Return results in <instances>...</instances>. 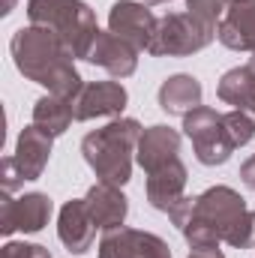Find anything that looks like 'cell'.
Segmentation results:
<instances>
[{
  "mask_svg": "<svg viewBox=\"0 0 255 258\" xmlns=\"http://www.w3.org/2000/svg\"><path fill=\"white\" fill-rule=\"evenodd\" d=\"M225 6H228V0H186V12H192L195 18H201L213 27H219Z\"/></svg>",
  "mask_w": 255,
  "mask_h": 258,
  "instance_id": "cell-23",
  "label": "cell"
},
{
  "mask_svg": "<svg viewBox=\"0 0 255 258\" xmlns=\"http://www.w3.org/2000/svg\"><path fill=\"white\" fill-rule=\"evenodd\" d=\"M9 54L15 60V69L27 81L45 87L60 99L72 102L84 87V78L75 69V54L48 27H39V24L18 27L9 39Z\"/></svg>",
  "mask_w": 255,
  "mask_h": 258,
  "instance_id": "cell-1",
  "label": "cell"
},
{
  "mask_svg": "<svg viewBox=\"0 0 255 258\" xmlns=\"http://www.w3.org/2000/svg\"><path fill=\"white\" fill-rule=\"evenodd\" d=\"M84 204L96 222V228L102 231H111V228H120L126 222L129 213V198L120 192V186L114 183H105V180H96L87 195H84Z\"/></svg>",
  "mask_w": 255,
  "mask_h": 258,
  "instance_id": "cell-17",
  "label": "cell"
},
{
  "mask_svg": "<svg viewBox=\"0 0 255 258\" xmlns=\"http://www.w3.org/2000/svg\"><path fill=\"white\" fill-rule=\"evenodd\" d=\"M54 213V204L45 192H24V195H0V234L9 237L15 231L36 234L48 225Z\"/></svg>",
  "mask_w": 255,
  "mask_h": 258,
  "instance_id": "cell-7",
  "label": "cell"
},
{
  "mask_svg": "<svg viewBox=\"0 0 255 258\" xmlns=\"http://www.w3.org/2000/svg\"><path fill=\"white\" fill-rule=\"evenodd\" d=\"M18 186H24V177H21L15 159H12V156H3V159H0V189L6 195H15Z\"/></svg>",
  "mask_w": 255,
  "mask_h": 258,
  "instance_id": "cell-25",
  "label": "cell"
},
{
  "mask_svg": "<svg viewBox=\"0 0 255 258\" xmlns=\"http://www.w3.org/2000/svg\"><path fill=\"white\" fill-rule=\"evenodd\" d=\"M87 60L99 69H105L111 78H129L138 69V48L129 45L126 39H120L111 30H99Z\"/></svg>",
  "mask_w": 255,
  "mask_h": 258,
  "instance_id": "cell-14",
  "label": "cell"
},
{
  "mask_svg": "<svg viewBox=\"0 0 255 258\" xmlns=\"http://www.w3.org/2000/svg\"><path fill=\"white\" fill-rule=\"evenodd\" d=\"M183 135L192 141L195 159L207 168L213 165H225L231 159V153L237 150L225 132V120L216 108L210 105H198L195 111H189L183 117Z\"/></svg>",
  "mask_w": 255,
  "mask_h": 258,
  "instance_id": "cell-6",
  "label": "cell"
},
{
  "mask_svg": "<svg viewBox=\"0 0 255 258\" xmlns=\"http://www.w3.org/2000/svg\"><path fill=\"white\" fill-rule=\"evenodd\" d=\"M225 243L234 246V249H252L255 246V210L240 213V219L228 228Z\"/></svg>",
  "mask_w": 255,
  "mask_h": 258,
  "instance_id": "cell-22",
  "label": "cell"
},
{
  "mask_svg": "<svg viewBox=\"0 0 255 258\" xmlns=\"http://www.w3.org/2000/svg\"><path fill=\"white\" fill-rule=\"evenodd\" d=\"M96 252L99 258H171V246L159 234L120 225L102 234Z\"/></svg>",
  "mask_w": 255,
  "mask_h": 258,
  "instance_id": "cell-9",
  "label": "cell"
},
{
  "mask_svg": "<svg viewBox=\"0 0 255 258\" xmlns=\"http://www.w3.org/2000/svg\"><path fill=\"white\" fill-rule=\"evenodd\" d=\"M141 3H147V6H159V3H171V0H141Z\"/></svg>",
  "mask_w": 255,
  "mask_h": 258,
  "instance_id": "cell-29",
  "label": "cell"
},
{
  "mask_svg": "<svg viewBox=\"0 0 255 258\" xmlns=\"http://www.w3.org/2000/svg\"><path fill=\"white\" fill-rule=\"evenodd\" d=\"M75 120V111H72V102L60 99L54 93H45L33 102V126H39L42 132H48L51 138L63 135L66 129L72 126Z\"/></svg>",
  "mask_w": 255,
  "mask_h": 258,
  "instance_id": "cell-19",
  "label": "cell"
},
{
  "mask_svg": "<svg viewBox=\"0 0 255 258\" xmlns=\"http://www.w3.org/2000/svg\"><path fill=\"white\" fill-rule=\"evenodd\" d=\"M222 120H225V132L234 147H246L255 138V105L252 108H231L228 114H222Z\"/></svg>",
  "mask_w": 255,
  "mask_h": 258,
  "instance_id": "cell-21",
  "label": "cell"
},
{
  "mask_svg": "<svg viewBox=\"0 0 255 258\" xmlns=\"http://www.w3.org/2000/svg\"><path fill=\"white\" fill-rule=\"evenodd\" d=\"M216 96L231 105V108H252L255 105V72L252 66H234L228 69L219 84H216Z\"/></svg>",
  "mask_w": 255,
  "mask_h": 258,
  "instance_id": "cell-20",
  "label": "cell"
},
{
  "mask_svg": "<svg viewBox=\"0 0 255 258\" xmlns=\"http://www.w3.org/2000/svg\"><path fill=\"white\" fill-rule=\"evenodd\" d=\"M129 102V93L120 81H84L78 96L72 99L75 120H96V117H120Z\"/></svg>",
  "mask_w": 255,
  "mask_h": 258,
  "instance_id": "cell-10",
  "label": "cell"
},
{
  "mask_svg": "<svg viewBox=\"0 0 255 258\" xmlns=\"http://www.w3.org/2000/svg\"><path fill=\"white\" fill-rule=\"evenodd\" d=\"M156 24H159V18L141 0H117L108 9V30L117 33L120 39H126L129 45H135L138 51L150 48V42L156 36Z\"/></svg>",
  "mask_w": 255,
  "mask_h": 258,
  "instance_id": "cell-8",
  "label": "cell"
},
{
  "mask_svg": "<svg viewBox=\"0 0 255 258\" xmlns=\"http://www.w3.org/2000/svg\"><path fill=\"white\" fill-rule=\"evenodd\" d=\"M249 66H252V72H255V54H252V57H249Z\"/></svg>",
  "mask_w": 255,
  "mask_h": 258,
  "instance_id": "cell-30",
  "label": "cell"
},
{
  "mask_svg": "<svg viewBox=\"0 0 255 258\" xmlns=\"http://www.w3.org/2000/svg\"><path fill=\"white\" fill-rule=\"evenodd\" d=\"M27 18H30V24L54 30L69 45L75 60L78 57L87 60V54L99 36L96 12L84 0H27Z\"/></svg>",
  "mask_w": 255,
  "mask_h": 258,
  "instance_id": "cell-4",
  "label": "cell"
},
{
  "mask_svg": "<svg viewBox=\"0 0 255 258\" xmlns=\"http://www.w3.org/2000/svg\"><path fill=\"white\" fill-rule=\"evenodd\" d=\"M201 96H204V87L195 75L186 72H177V75H168L162 84H159V108L168 114V117H186L189 111H195L201 105Z\"/></svg>",
  "mask_w": 255,
  "mask_h": 258,
  "instance_id": "cell-18",
  "label": "cell"
},
{
  "mask_svg": "<svg viewBox=\"0 0 255 258\" xmlns=\"http://www.w3.org/2000/svg\"><path fill=\"white\" fill-rule=\"evenodd\" d=\"M216 39V27L192 12H168L156 24V36L147 48L150 57H189Z\"/></svg>",
  "mask_w": 255,
  "mask_h": 258,
  "instance_id": "cell-5",
  "label": "cell"
},
{
  "mask_svg": "<svg viewBox=\"0 0 255 258\" xmlns=\"http://www.w3.org/2000/svg\"><path fill=\"white\" fill-rule=\"evenodd\" d=\"M141 123L132 117H114L102 129H93L81 141L84 162L93 168V174L105 183L126 186L132 177V162L141 138Z\"/></svg>",
  "mask_w": 255,
  "mask_h": 258,
  "instance_id": "cell-2",
  "label": "cell"
},
{
  "mask_svg": "<svg viewBox=\"0 0 255 258\" xmlns=\"http://www.w3.org/2000/svg\"><path fill=\"white\" fill-rule=\"evenodd\" d=\"M246 198L231 189V186H210L201 195H195L192 201V213L186 225L180 228V234L186 237L192 249H207V246H219L225 243L228 228L240 219V213H246Z\"/></svg>",
  "mask_w": 255,
  "mask_h": 258,
  "instance_id": "cell-3",
  "label": "cell"
},
{
  "mask_svg": "<svg viewBox=\"0 0 255 258\" xmlns=\"http://www.w3.org/2000/svg\"><path fill=\"white\" fill-rule=\"evenodd\" d=\"M57 237L69 252L75 255H84L93 249V240H96V222L84 204V198H69L60 213H57Z\"/></svg>",
  "mask_w": 255,
  "mask_h": 258,
  "instance_id": "cell-12",
  "label": "cell"
},
{
  "mask_svg": "<svg viewBox=\"0 0 255 258\" xmlns=\"http://www.w3.org/2000/svg\"><path fill=\"white\" fill-rule=\"evenodd\" d=\"M180 156V132L165 123L147 126L138 138V150H135V162L144 168V174L168 165L171 159Z\"/></svg>",
  "mask_w": 255,
  "mask_h": 258,
  "instance_id": "cell-15",
  "label": "cell"
},
{
  "mask_svg": "<svg viewBox=\"0 0 255 258\" xmlns=\"http://www.w3.org/2000/svg\"><path fill=\"white\" fill-rule=\"evenodd\" d=\"M51 144H54V138L48 132H42L39 126H33V123L18 132L12 159H15L24 180H39L42 177V171H45V165L51 159Z\"/></svg>",
  "mask_w": 255,
  "mask_h": 258,
  "instance_id": "cell-16",
  "label": "cell"
},
{
  "mask_svg": "<svg viewBox=\"0 0 255 258\" xmlns=\"http://www.w3.org/2000/svg\"><path fill=\"white\" fill-rule=\"evenodd\" d=\"M186 180H189V171L183 165V159H171L168 165L156 168L147 174V183H144V192L153 210L159 213H171L183 198H186Z\"/></svg>",
  "mask_w": 255,
  "mask_h": 258,
  "instance_id": "cell-11",
  "label": "cell"
},
{
  "mask_svg": "<svg viewBox=\"0 0 255 258\" xmlns=\"http://www.w3.org/2000/svg\"><path fill=\"white\" fill-rule=\"evenodd\" d=\"M216 39L231 51L255 54V0H228Z\"/></svg>",
  "mask_w": 255,
  "mask_h": 258,
  "instance_id": "cell-13",
  "label": "cell"
},
{
  "mask_svg": "<svg viewBox=\"0 0 255 258\" xmlns=\"http://www.w3.org/2000/svg\"><path fill=\"white\" fill-rule=\"evenodd\" d=\"M240 180L246 183V189H252V192H255V153L243 162V165H240Z\"/></svg>",
  "mask_w": 255,
  "mask_h": 258,
  "instance_id": "cell-26",
  "label": "cell"
},
{
  "mask_svg": "<svg viewBox=\"0 0 255 258\" xmlns=\"http://www.w3.org/2000/svg\"><path fill=\"white\" fill-rule=\"evenodd\" d=\"M186 258H225L219 246H207V249H192Z\"/></svg>",
  "mask_w": 255,
  "mask_h": 258,
  "instance_id": "cell-27",
  "label": "cell"
},
{
  "mask_svg": "<svg viewBox=\"0 0 255 258\" xmlns=\"http://www.w3.org/2000/svg\"><path fill=\"white\" fill-rule=\"evenodd\" d=\"M12 6H15V0H6V3H3V9H0V15H9V12H12Z\"/></svg>",
  "mask_w": 255,
  "mask_h": 258,
  "instance_id": "cell-28",
  "label": "cell"
},
{
  "mask_svg": "<svg viewBox=\"0 0 255 258\" xmlns=\"http://www.w3.org/2000/svg\"><path fill=\"white\" fill-rule=\"evenodd\" d=\"M0 258H51V252L39 243H24V240H9L3 243Z\"/></svg>",
  "mask_w": 255,
  "mask_h": 258,
  "instance_id": "cell-24",
  "label": "cell"
}]
</instances>
